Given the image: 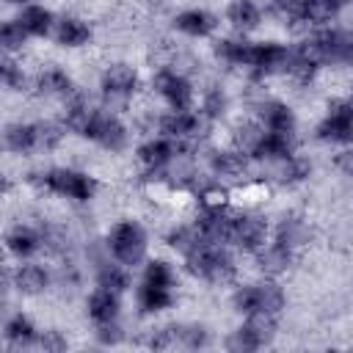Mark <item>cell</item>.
I'll return each instance as SVG.
<instances>
[{
    "mask_svg": "<svg viewBox=\"0 0 353 353\" xmlns=\"http://www.w3.org/2000/svg\"><path fill=\"white\" fill-rule=\"evenodd\" d=\"M188 268L190 273L207 279V281H229L234 276V259L229 251H223L218 243H204L188 254Z\"/></svg>",
    "mask_w": 353,
    "mask_h": 353,
    "instance_id": "6da1fadb",
    "label": "cell"
},
{
    "mask_svg": "<svg viewBox=\"0 0 353 353\" xmlns=\"http://www.w3.org/2000/svg\"><path fill=\"white\" fill-rule=\"evenodd\" d=\"M41 188L58 193V196H66V199H74V201H88L97 190V182L83 174V171H72V168H52L47 174H36V179Z\"/></svg>",
    "mask_w": 353,
    "mask_h": 353,
    "instance_id": "7a4b0ae2",
    "label": "cell"
},
{
    "mask_svg": "<svg viewBox=\"0 0 353 353\" xmlns=\"http://www.w3.org/2000/svg\"><path fill=\"white\" fill-rule=\"evenodd\" d=\"M234 309L243 312V314H279L284 309V292L279 284L273 281H262V284H248V287H240L234 292Z\"/></svg>",
    "mask_w": 353,
    "mask_h": 353,
    "instance_id": "3957f363",
    "label": "cell"
},
{
    "mask_svg": "<svg viewBox=\"0 0 353 353\" xmlns=\"http://www.w3.org/2000/svg\"><path fill=\"white\" fill-rule=\"evenodd\" d=\"M146 234L135 221H119L108 234V251L121 265H135L143 256Z\"/></svg>",
    "mask_w": 353,
    "mask_h": 353,
    "instance_id": "277c9868",
    "label": "cell"
},
{
    "mask_svg": "<svg viewBox=\"0 0 353 353\" xmlns=\"http://www.w3.org/2000/svg\"><path fill=\"white\" fill-rule=\"evenodd\" d=\"M273 334H276V317L256 312V314H248V320L232 334L229 347L232 350H256V347L268 345Z\"/></svg>",
    "mask_w": 353,
    "mask_h": 353,
    "instance_id": "5b68a950",
    "label": "cell"
},
{
    "mask_svg": "<svg viewBox=\"0 0 353 353\" xmlns=\"http://www.w3.org/2000/svg\"><path fill=\"white\" fill-rule=\"evenodd\" d=\"M152 88L171 105V110H188L193 102V88L188 83V77L176 69H157L152 77Z\"/></svg>",
    "mask_w": 353,
    "mask_h": 353,
    "instance_id": "8992f818",
    "label": "cell"
},
{
    "mask_svg": "<svg viewBox=\"0 0 353 353\" xmlns=\"http://www.w3.org/2000/svg\"><path fill=\"white\" fill-rule=\"evenodd\" d=\"M265 237H268V221L256 212H243L234 215L232 221V240L237 248L243 251H262L265 248Z\"/></svg>",
    "mask_w": 353,
    "mask_h": 353,
    "instance_id": "52a82bcc",
    "label": "cell"
},
{
    "mask_svg": "<svg viewBox=\"0 0 353 353\" xmlns=\"http://www.w3.org/2000/svg\"><path fill=\"white\" fill-rule=\"evenodd\" d=\"M320 141L331 143H347L353 141V105L350 102H334L325 113V119L317 127Z\"/></svg>",
    "mask_w": 353,
    "mask_h": 353,
    "instance_id": "ba28073f",
    "label": "cell"
},
{
    "mask_svg": "<svg viewBox=\"0 0 353 353\" xmlns=\"http://www.w3.org/2000/svg\"><path fill=\"white\" fill-rule=\"evenodd\" d=\"M83 135L91 138V141H97L99 146H105V149H110V152H119V149L124 146V141H127L124 124H121L116 116L102 113V110L94 113V119H91V124L85 127Z\"/></svg>",
    "mask_w": 353,
    "mask_h": 353,
    "instance_id": "9c48e42d",
    "label": "cell"
},
{
    "mask_svg": "<svg viewBox=\"0 0 353 353\" xmlns=\"http://www.w3.org/2000/svg\"><path fill=\"white\" fill-rule=\"evenodd\" d=\"M176 154H182V149H179V143L171 141V138H152V141H146V143L138 149V160L143 163V168H146L149 174H163V171L171 165V160H174Z\"/></svg>",
    "mask_w": 353,
    "mask_h": 353,
    "instance_id": "30bf717a",
    "label": "cell"
},
{
    "mask_svg": "<svg viewBox=\"0 0 353 353\" xmlns=\"http://www.w3.org/2000/svg\"><path fill=\"white\" fill-rule=\"evenodd\" d=\"M135 88H138V74H135L132 66L113 63V66L105 69V74H102V91H105L108 99H116V102L130 99L135 94Z\"/></svg>",
    "mask_w": 353,
    "mask_h": 353,
    "instance_id": "8fae6325",
    "label": "cell"
},
{
    "mask_svg": "<svg viewBox=\"0 0 353 353\" xmlns=\"http://www.w3.org/2000/svg\"><path fill=\"white\" fill-rule=\"evenodd\" d=\"M290 58V50L279 41H259V44H251V63L248 69L256 72V74H270L276 69H284Z\"/></svg>",
    "mask_w": 353,
    "mask_h": 353,
    "instance_id": "7c38bea8",
    "label": "cell"
},
{
    "mask_svg": "<svg viewBox=\"0 0 353 353\" xmlns=\"http://www.w3.org/2000/svg\"><path fill=\"white\" fill-rule=\"evenodd\" d=\"M248 157H251V154H245V152L237 149V146H234V149L215 152V154L210 157V171H212L215 176H221V179H237V176L245 174Z\"/></svg>",
    "mask_w": 353,
    "mask_h": 353,
    "instance_id": "4fadbf2b",
    "label": "cell"
},
{
    "mask_svg": "<svg viewBox=\"0 0 353 353\" xmlns=\"http://www.w3.org/2000/svg\"><path fill=\"white\" fill-rule=\"evenodd\" d=\"M259 121H262V127L268 132L295 138V116L284 102H265L262 113H259Z\"/></svg>",
    "mask_w": 353,
    "mask_h": 353,
    "instance_id": "5bb4252c",
    "label": "cell"
},
{
    "mask_svg": "<svg viewBox=\"0 0 353 353\" xmlns=\"http://www.w3.org/2000/svg\"><path fill=\"white\" fill-rule=\"evenodd\" d=\"M88 317L94 323H110L119 317V292L108 287H97L88 295Z\"/></svg>",
    "mask_w": 353,
    "mask_h": 353,
    "instance_id": "9a60e30c",
    "label": "cell"
},
{
    "mask_svg": "<svg viewBox=\"0 0 353 353\" xmlns=\"http://www.w3.org/2000/svg\"><path fill=\"white\" fill-rule=\"evenodd\" d=\"M94 108L88 105V99L83 97V94H72V97H66V108H63V124L69 127V130H74V132H85V127L91 124V119H94Z\"/></svg>",
    "mask_w": 353,
    "mask_h": 353,
    "instance_id": "2e32d148",
    "label": "cell"
},
{
    "mask_svg": "<svg viewBox=\"0 0 353 353\" xmlns=\"http://www.w3.org/2000/svg\"><path fill=\"white\" fill-rule=\"evenodd\" d=\"M6 243H8V251H11V254H17V256H30V254H36V251L44 245V237H41V232H36V229H30V226H17V229L8 232Z\"/></svg>",
    "mask_w": 353,
    "mask_h": 353,
    "instance_id": "e0dca14e",
    "label": "cell"
},
{
    "mask_svg": "<svg viewBox=\"0 0 353 353\" xmlns=\"http://www.w3.org/2000/svg\"><path fill=\"white\" fill-rule=\"evenodd\" d=\"M55 39L63 47H83L91 39V28L77 17H63L55 28Z\"/></svg>",
    "mask_w": 353,
    "mask_h": 353,
    "instance_id": "ac0fdd59",
    "label": "cell"
},
{
    "mask_svg": "<svg viewBox=\"0 0 353 353\" xmlns=\"http://www.w3.org/2000/svg\"><path fill=\"white\" fill-rule=\"evenodd\" d=\"M176 28L182 30V33H188V36H207V33H212V28H215V17L210 14V11H201V8H190V11H182L179 17H176Z\"/></svg>",
    "mask_w": 353,
    "mask_h": 353,
    "instance_id": "d6986e66",
    "label": "cell"
},
{
    "mask_svg": "<svg viewBox=\"0 0 353 353\" xmlns=\"http://www.w3.org/2000/svg\"><path fill=\"white\" fill-rule=\"evenodd\" d=\"M6 146L17 154H25V152H33L39 149V132H36V124H11L6 130Z\"/></svg>",
    "mask_w": 353,
    "mask_h": 353,
    "instance_id": "ffe728a7",
    "label": "cell"
},
{
    "mask_svg": "<svg viewBox=\"0 0 353 353\" xmlns=\"http://www.w3.org/2000/svg\"><path fill=\"white\" fill-rule=\"evenodd\" d=\"M36 85H39L41 94H52V97H72V94H74L72 77H69L63 69H58V66L44 69V72L39 74Z\"/></svg>",
    "mask_w": 353,
    "mask_h": 353,
    "instance_id": "44dd1931",
    "label": "cell"
},
{
    "mask_svg": "<svg viewBox=\"0 0 353 353\" xmlns=\"http://www.w3.org/2000/svg\"><path fill=\"white\" fill-rule=\"evenodd\" d=\"M174 303V292L165 290V287H154V284H141L138 287V306L141 312L146 314H154V312H163Z\"/></svg>",
    "mask_w": 353,
    "mask_h": 353,
    "instance_id": "7402d4cb",
    "label": "cell"
},
{
    "mask_svg": "<svg viewBox=\"0 0 353 353\" xmlns=\"http://www.w3.org/2000/svg\"><path fill=\"white\" fill-rule=\"evenodd\" d=\"M14 284L19 292H28V295H36L41 290H47L50 284V273L39 265H22L17 273H14Z\"/></svg>",
    "mask_w": 353,
    "mask_h": 353,
    "instance_id": "603a6c76",
    "label": "cell"
},
{
    "mask_svg": "<svg viewBox=\"0 0 353 353\" xmlns=\"http://www.w3.org/2000/svg\"><path fill=\"white\" fill-rule=\"evenodd\" d=\"M256 254H259V268H262V273H281V270H287V265L292 262V254H295V251L273 240L268 248H262V251H256Z\"/></svg>",
    "mask_w": 353,
    "mask_h": 353,
    "instance_id": "cb8c5ba5",
    "label": "cell"
},
{
    "mask_svg": "<svg viewBox=\"0 0 353 353\" xmlns=\"http://www.w3.org/2000/svg\"><path fill=\"white\" fill-rule=\"evenodd\" d=\"M226 17H229V22H232L237 30H251V28L259 25L262 11H259V6H256L254 0H234V3L229 6Z\"/></svg>",
    "mask_w": 353,
    "mask_h": 353,
    "instance_id": "d4e9b609",
    "label": "cell"
},
{
    "mask_svg": "<svg viewBox=\"0 0 353 353\" xmlns=\"http://www.w3.org/2000/svg\"><path fill=\"white\" fill-rule=\"evenodd\" d=\"M215 55H218L223 63H229V66H245V69H248V63H251V41L223 39V41H218V47H215Z\"/></svg>",
    "mask_w": 353,
    "mask_h": 353,
    "instance_id": "484cf974",
    "label": "cell"
},
{
    "mask_svg": "<svg viewBox=\"0 0 353 353\" xmlns=\"http://www.w3.org/2000/svg\"><path fill=\"white\" fill-rule=\"evenodd\" d=\"M19 22L28 30V36H44L52 28V14L44 6H25L19 14Z\"/></svg>",
    "mask_w": 353,
    "mask_h": 353,
    "instance_id": "4316f807",
    "label": "cell"
},
{
    "mask_svg": "<svg viewBox=\"0 0 353 353\" xmlns=\"http://www.w3.org/2000/svg\"><path fill=\"white\" fill-rule=\"evenodd\" d=\"M273 165H276V176H279L284 185H292V182L306 179L309 171H312L309 160L301 157V154H290V157H284V160H279V163H273Z\"/></svg>",
    "mask_w": 353,
    "mask_h": 353,
    "instance_id": "83f0119b",
    "label": "cell"
},
{
    "mask_svg": "<svg viewBox=\"0 0 353 353\" xmlns=\"http://www.w3.org/2000/svg\"><path fill=\"white\" fill-rule=\"evenodd\" d=\"M97 281H99V287H108L113 292H121V290L130 287V276H127V270H124V265L119 259L116 262H99Z\"/></svg>",
    "mask_w": 353,
    "mask_h": 353,
    "instance_id": "f1b7e54d",
    "label": "cell"
},
{
    "mask_svg": "<svg viewBox=\"0 0 353 353\" xmlns=\"http://www.w3.org/2000/svg\"><path fill=\"white\" fill-rule=\"evenodd\" d=\"M265 127H262V121H243V124H237L234 127V146L237 149H243L245 154H254V149L259 146V141L265 138Z\"/></svg>",
    "mask_w": 353,
    "mask_h": 353,
    "instance_id": "f546056e",
    "label": "cell"
},
{
    "mask_svg": "<svg viewBox=\"0 0 353 353\" xmlns=\"http://www.w3.org/2000/svg\"><path fill=\"white\" fill-rule=\"evenodd\" d=\"M6 339L11 345H17V347H28V345L36 342V328H33V323L28 317L17 314V317H11L6 323Z\"/></svg>",
    "mask_w": 353,
    "mask_h": 353,
    "instance_id": "4dcf8cb0",
    "label": "cell"
},
{
    "mask_svg": "<svg viewBox=\"0 0 353 353\" xmlns=\"http://www.w3.org/2000/svg\"><path fill=\"white\" fill-rule=\"evenodd\" d=\"M303 240H306V226H303V221H298V218H284V221L279 223L276 243H281V245H287V248L295 251Z\"/></svg>",
    "mask_w": 353,
    "mask_h": 353,
    "instance_id": "1f68e13d",
    "label": "cell"
},
{
    "mask_svg": "<svg viewBox=\"0 0 353 353\" xmlns=\"http://www.w3.org/2000/svg\"><path fill=\"white\" fill-rule=\"evenodd\" d=\"M174 281H176V279H174V270H171L168 262H163V259H152V262L146 265L143 284H154V287H165V290H171Z\"/></svg>",
    "mask_w": 353,
    "mask_h": 353,
    "instance_id": "d6a6232c",
    "label": "cell"
},
{
    "mask_svg": "<svg viewBox=\"0 0 353 353\" xmlns=\"http://www.w3.org/2000/svg\"><path fill=\"white\" fill-rule=\"evenodd\" d=\"M201 113L207 119H221L226 113V94H223V88L210 85L204 91V97H201Z\"/></svg>",
    "mask_w": 353,
    "mask_h": 353,
    "instance_id": "836d02e7",
    "label": "cell"
},
{
    "mask_svg": "<svg viewBox=\"0 0 353 353\" xmlns=\"http://www.w3.org/2000/svg\"><path fill=\"white\" fill-rule=\"evenodd\" d=\"M306 0H270V11L287 22H303Z\"/></svg>",
    "mask_w": 353,
    "mask_h": 353,
    "instance_id": "e575fe53",
    "label": "cell"
},
{
    "mask_svg": "<svg viewBox=\"0 0 353 353\" xmlns=\"http://www.w3.org/2000/svg\"><path fill=\"white\" fill-rule=\"evenodd\" d=\"M25 39H28V30L22 28V22H19V19L6 22V25H3V30H0V41H3V47H6V50H17V47H22V44H25Z\"/></svg>",
    "mask_w": 353,
    "mask_h": 353,
    "instance_id": "d590c367",
    "label": "cell"
},
{
    "mask_svg": "<svg viewBox=\"0 0 353 353\" xmlns=\"http://www.w3.org/2000/svg\"><path fill=\"white\" fill-rule=\"evenodd\" d=\"M207 345V331L201 325H179V347L196 350Z\"/></svg>",
    "mask_w": 353,
    "mask_h": 353,
    "instance_id": "8d00e7d4",
    "label": "cell"
},
{
    "mask_svg": "<svg viewBox=\"0 0 353 353\" xmlns=\"http://www.w3.org/2000/svg\"><path fill=\"white\" fill-rule=\"evenodd\" d=\"M36 132H39V149H52V146H58L61 138H63L61 127L52 124V121H41V124H36Z\"/></svg>",
    "mask_w": 353,
    "mask_h": 353,
    "instance_id": "74e56055",
    "label": "cell"
},
{
    "mask_svg": "<svg viewBox=\"0 0 353 353\" xmlns=\"http://www.w3.org/2000/svg\"><path fill=\"white\" fill-rule=\"evenodd\" d=\"M3 83H6L8 88H22V85H25L22 66H19V63H14L11 58H6V61H3Z\"/></svg>",
    "mask_w": 353,
    "mask_h": 353,
    "instance_id": "f35d334b",
    "label": "cell"
},
{
    "mask_svg": "<svg viewBox=\"0 0 353 353\" xmlns=\"http://www.w3.org/2000/svg\"><path fill=\"white\" fill-rule=\"evenodd\" d=\"M97 336H99L102 345H116V342L121 339V328H119L116 320H110V323H97Z\"/></svg>",
    "mask_w": 353,
    "mask_h": 353,
    "instance_id": "ab89813d",
    "label": "cell"
},
{
    "mask_svg": "<svg viewBox=\"0 0 353 353\" xmlns=\"http://www.w3.org/2000/svg\"><path fill=\"white\" fill-rule=\"evenodd\" d=\"M39 347L47 350V353H58V350L66 347V339L61 336V331H44V334L39 336Z\"/></svg>",
    "mask_w": 353,
    "mask_h": 353,
    "instance_id": "60d3db41",
    "label": "cell"
},
{
    "mask_svg": "<svg viewBox=\"0 0 353 353\" xmlns=\"http://www.w3.org/2000/svg\"><path fill=\"white\" fill-rule=\"evenodd\" d=\"M336 165L345 168L347 174H353V149H350V152H342V154L336 157Z\"/></svg>",
    "mask_w": 353,
    "mask_h": 353,
    "instance_id": "b9f144b4",
    "label": "cell"
},
{
    "mask_svg": "<svg viewBox=\"0 0 353 353\" xmlns=\"http://www.w3.org/2000/svg\"><path fill=\"white\" fill-rule=\"evenodd\" d=\"M8 3H28V0H8Z\"/></svg>",
    "mask_w": 353,
    "mask_h": 353,
    "instance_id": "7bdbcfd3",
    "label": "cell"
},
{
    "mask_svg": "<svg viewBox=\"0 0 353 353\" xmlns=\"http://www.w3.org/2000/svg\"><path fill=\"white\" fill-rule=\"evenodd\" d=\"M347 102H350V105H353V97H350V99H347Z\"/></svg>",
    "mask_w": 353,
    "mask_h": 353,
    "instance_id": "ee69618b",
    "label": "cell"
}]
</instances>
